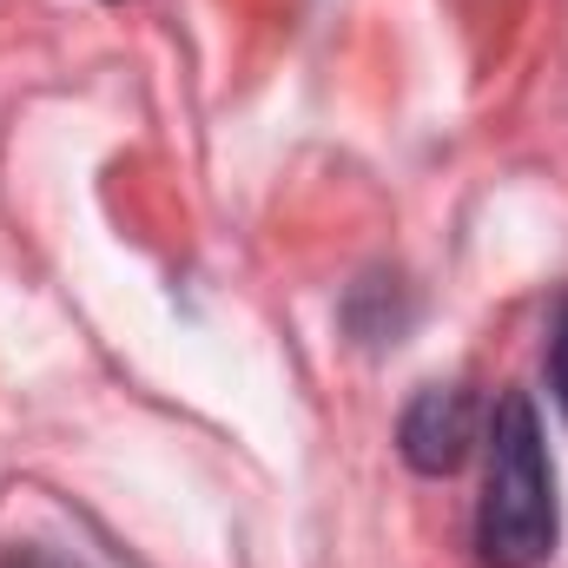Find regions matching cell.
I'll return each instance as SVG.
<instances>
[{"instance_id":"obj_1","label":"cell","mask_w":568,"mask_h":568,"mask_svg":"<svg viewBox=\"0 0 568 568\" xmlns=\"http://www.w3.org/2000/svg\"><path fill=\"white\" fill-rule=\"evenodd\" d=\"M483 443H489V469L476 503V556L489 568H542L556 556L562 509H556V469L529 390H509L496 404Z\"/></svg>"},{"instance_id":"obj_2","label":"cell","mask_w":568,"mask_h":568,"mask_svg":"<svg viewBox=\"0 0 568 568\" xmlns=\"http://www.w3.org/2000/svg\"><path fill=\"white\" fill-rule=\"evenodd\" d=\"M469 443H476V404L463 390H417L410 410H404V424H397V449H404V463L417 476L463 469Z\"/></svg>"},{"instance_id":"obj_3","label":"cell","mask_w":568,"mask_h":568,"mask_svg":"<svg viewBox=\"0 0 568 568\" xmlns=\"http://www.w3.org/2000/svg\"><path fill=\"white\" fill-rule=\"evenodd\" d=\"M549 384H556V404L568 417V297L556 304V331H549Z\"/></svg>"}]
</instances>
